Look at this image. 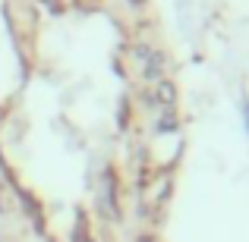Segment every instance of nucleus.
<instances>
[{
	"label": "nucleus",
	"instance_id": "obj_3",
	"mask_svg": "<svg viewBox=\"0 0 249 242\" xmlns=\"http://www.w3.org/2000/svg\"><path fill=\"white\" fill-rule=\"evenodd\" d=\"M243 116H246V129H249V101L243 104Z\"/></svg>",
	"mask_w": 249,
	"mask_h": 242
},
{
	"label": "nucleus",
	"instance_id": "obj_1",
	"mask_svg": "<svg viewBox=\"0 0 249 242\" xmlns=\"http://www.w3.org/2000/svg\"><path fill=\"white\" fill-rule=\"evenodd\" d=\"M98 208H101V214L107 220H117V182L110 170H104L101 186H98Z\"/></svg>",
	"mask_w": 249,
	"mask_h": 242
},
{
	"label": "nucleus",
	"instance_id": "obj_2",
	"mask_svg": "<svg viewBox=\"0 0 249 242\" xmlns=\"http://www.w3.org/2000/svg\"><path fill=\"white\" fill-rule=\"evenodd\" d=\"M155 101H158L161 107H174L177 104V88L170 82H161L158 88H155Z\"/></svg>",
	"mask_w": 249,
	"mask_h": 242
}]
</instances>
